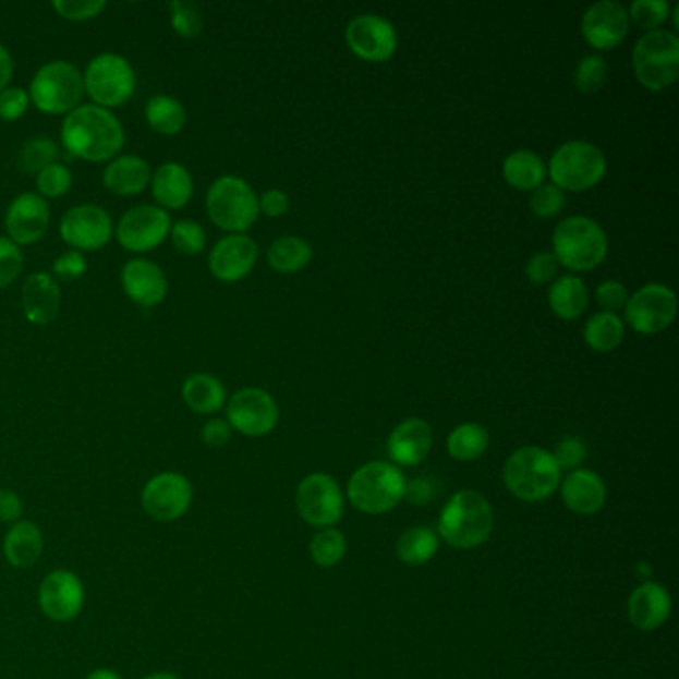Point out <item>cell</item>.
<instances>
[{"mask_svg":"<svg viewBox=\"0 0 679 679\" xmlns=\"http://www.w3.org/2000/svg\"><path fill=\"white\" fill-rule=\"evenodd\" d=\"M208 216L219 230L245 233L259 218V197L240 175H219L206 196Z\"/></svg>","mask_w":679,"mask_h":679,"instance_id":"9c48e42d","label":"cell"},{"mask_svg":"<svg viewBox=\"0 0 679 679\" xmlns=\"http://www.w3.org/2000/svg\"><path fill=\"white\" fill-rule=\"evenodd\" d=\"M553 457L560 471L562 469L575 471L586 459V445L578 437H565L556 445Z\"/></svg>","mask_w":679,"mask_h":679,"instance_id":"681fc988","label":"cell"},{"mask_svg":"<svg viewBox=\"0 0 679 679\" xmlns=\"http://www.w3.org/2000/svg\"><path fill=\"white\" fill-rule=\"evenodd\" d=\"M182 397L185 404L199 415H214L223 409L228 401V392L223 383L209 375V373H196L184 380Z\"/></svg>","mask_w":679,"mask_h":679,"instance_id":"f546056e","label":"cell"},{"mask_svg":"<svg viewBox=\"0 0 679 679\" xmlns=\"http://www.w3.org/2000/svg\"><path fill=\"white\" fill-rule=\"evenodd\" d=\"M259 247L245 233H230L221 238L209 254V271L223 283H235L250 276L257 264Z\"/></svg>","mask_w":679,"mask_h":679,"instance_id":"ffe728a7","label":"cell"},{"mask_svg":"<svg viewBox=\"0 0 679 679\" xmlns=\"http://www.w3.org/2000/svg\"><path fill=\"white\" fill-rule=\"evenodd\" d=\"M295 505L301 519L317 529H331L343 517V493L329 474L313 472L298 486Z\"/></svg>","mask_w":679,"mask_h":679,"instance_id":"4fadbf2b","label":"cell"},{"mask_svg":"<svg viewBox=\"0 0 679 679\" xmlns=\"http://www.w3.org/2000/svg\"><path fill=\"white\" fill-rule=\"evenodd\" d=\"M502 175L508 184L517 187L520 192H532L538 185L544 184L546 163L536 151L517 150L508 154L502 163Z\"/></svg>","mask_w":679,"mask_h":679,"instance_id":"1f68e13d","label":"cell"},{"mask_svg":"<svg viewBox=\"0 0 679 679\" xmlns=\"http://www.w3.org/2000/svg\"><path fill=\"white\" fill-rule=\"evenodd\" d=\"M86 679H122V678H120V676L116 674L114 669L100 668V669H94V671H90V674L86 676Z\"/></svg>","mask_w":679,"mask_h":679,"instance_id":"91938a15","label":"cell"},{"mask_svg":"<svg viewBox=\"0 0 679 679\" xmlns=\"http://www.w3.org/2000/svg\"><path fill=\"white\" fill-rule=\"evenodd\" d=\"M562 500L575 514L590 517L602 510L606 502V484L596 472L575 469L562 481Z\"/></svg>","mask_w":679,"mask_h":679,"instance_id":"4316f807","label":"cell"},{"mask_svg":"<svg viewBox=\"0 0 679 679\" xmlns=\"http://www.w3.org/2000/svg\"><path fill=\"white\" fill-rule=\"evenodd\" d=\"M24 257L21 247L9 238L0 235V289H7L23 271Z\"/></svg>","mask_w":679,"mask_h":679,"instance_id":"7dc6e473","label":"cell"},{"mask_svg":"<svg viewBox=\"0 0 679 679\" xmlns=\"http://www.w3.org/2000/svg\"><path fill=\"white\" fill-rule=\"evenodd\" d=\"M562 471L554 461L553 452L541 447L514 450L502 469L508 490L524 502H542L560 486Z\"/></svg>","mask_w":679,"mask_h":679,"instance_id":"277c9868","label":"cell"},{"mask_svg":"<svg viewBox=\"0 0 679 679\" xmlns=\"http://www.w3.org/2000/svg\"><path fill=\"white\" fill-rule=\"evenodd\" d=\"M86 267H88L86 257L76 250H70L58 255L57 262L52 265V271L62 281H74L86 274Z\"/></svg>","mask_w":679,"mask_h":679,"instance_id":"f5cc1de1","label":"cell"},{"mask_svg":"<svg viewBox=\"0 0 679 679\" xmlns=\"http://www.w3.org/2000/svg\"><path fill=\"white\" fill-rule=\"evenodd\" d=\"M626 322L635 334L656 335L666 331L678 315V298L674 289L662 283H647L633 291L626 301Z\"/></svg>","mask_w":679,"mask_h":679,"instance_id":"8fae6325","label":"cell"},{"mask_svg":"<svg viewBox=\"0 0 679 679\" xmlns=\"http://www.w3.org/2000/svg\"><path fill=\"white\" fill-rule=\"evenodd\" d=\"M433 447V428L423 419H407L392 428L387 450L395 464L415 466L426 459Z\"/></svg>","mask_w":679,"mask_h":679,"instance_id":"cb8c5ba5","label":"cell"},{"mask_svg":"<svg viewBox=\"0 0 679 679\" xmlns=\"http://www.w3.org/2000/svg\"><path fill=\"white\" fill-rule=\"evenodd\" d=\"M146 122L161 136H175L185 126V108L180 100L168 94L151 96L146 105Z\"/></svg>","mask_w":679,"mask_h":679,"instance_id":"836d02e7","label":"cell"},{"mask_svg":"<svg viewBox=\"0 0 679 679\" xmlns=\"http://www.w3.org/2000/svg\"><path fill=\"white\" fill-rule=\"evenodd\" d=\"M70 187H72V172L60 161H54L45 170L36 173V190H38V196L45 199L66 196Z\"/></svg>","mask_w":679,"mask_h":679,"instance_id":"7bdbcfd3","label":"cell"},{"mask_svg":"<svg viewBox=\"0 0 679 679\" xmlns=\"http://www.w3.org/2000/svg\"><path fill=\"white\" fill-rule=\"evenodd\" d=\"M606 168V156L596 144L570 140L554 150L546 172L562 192H586L602 182Z\"/></svg>","mask_w":679,"mask_h":679,"instance_id":"5b68a950","label":"cell"},{"mask_svg":"<svg viewBox=\"0 0 679 679\" xmlns=\"http://www.w3.org/2000/svg\"><path fill=\"white\" fill-rule=\"evenodd\" d=\"M231 426L223 419H211L202 428V440L211 449H221L230 442Z\"/></svg>","mask_w":679,"mask_h":679,"instance_id":"11a10c76","label":"cell"},{"mask_svg":"<svg viewBox=\"0 0 679 679\" xmlns=\"http://www.w3.org/2000/svg\"><path fill=\"white\" fill-rule=\"evenodd\" d=\"M628 289L622 281L616 279H606L596 288V301H598L602 312L618 313L626 307L628 301Z\"/></svg>","mask_w":679,"mask_h":679,"instance_id":"f907efd6","label":"cell"},{"mask_svg":"<svg viewBox=\"0 0 679 679\" xmlns=\"http://www.w3.org/2000/svg\"><path fill=\"white\" fill-rule=\"evenodd\" d=\"M669 11L671 7L666 0H633L628 16L630 21L650 33L662 28V24L669 19Z\"/></svg>","mask_w":679,"mask_h":679,"instance_id":"ee69618b","label":"cell"},{"mask_svg":"<svg viewBox=\"0 0 679 679\" xmlns=\"http://www.w3.org/2000/svg\"><path fill=\"white\" fill-rule=\"evenodd\" d=\"M4 226H7L9 240L16 243L19 247L40 242L50 226V209H48L47 199L33 192L14 197L7 209Z\"/></svg>","mask_w":679,"mask_h":679,"instance_id":"44dd1931","label":"cell"},{"mask_svg":"<svg viewBox=\"0 0 679 679\" xmlns=\"http://www.w3.org/2000/svg\"><path fill=\"white\" fill-rule=\"evenodd\" d=\"M60 238L76 252L102 250L114 235L112 216L102 206L81 204L70 208L60 219Z\"/></svg>","mask_w":679,"mask_h":679,"instance_id":"9a60e30c","label":"cell"},{"mask_svg":"<svg viewBox=\"0 0 679 679\" xmlns=\"http://www.w3.org/2000/svg\"><path fill=\"white\" fill-rule=\"evenodd\" d=\"M60 140L72 158L102 163L120 154L126 134L114 112L96 105H81L64 118Z\"/></svg>","mask_w":679,"mask_h":679,"instance_id":"6da1fadb","label":"cell"},{"mask_svg":"<svg viewBox=\"0 0 679 679\" xmlns=\"http://www.w3.org/2000/svg\"><path fill=\"white\" fill-rule=\"evenodd\" d=\"M623 335L626 325L618 317V313H596L584 325V341L596 353H610L618 349L623 341Z\"/></svg>","mask_w":679,"mask_h":679,"instance_id":"e575fe53","label":"cell"},{"mask_svg":"<svg viewBox=\"0 0 679 679\" xmlns=\"http://www.w3.org/2000/svg\"><path fill=\"white\" fill-rule=\"evenodd\" d=\"M144 679H180L178 676H173V674H168V671H158V674H151V676H146Z\"/></svg>","mask_w":679,"mask_h":679,"instance_id":"94428289","label":"cell"},{"mask_svg":"<svg viewBox=\"0 0 679 679\" xmlns=\"http://www.w3.org/2000/svg\"><path fill=\"white\" fill-rule=\"evenodd\" d=\"M553 250L570 271H592L608 255V235L596 219L568 216L554 228Z\"/></svg>","mask_w":679,"mask_h":679,"instance_id":"3957f363","label":"cell"},{"mask_svg":"<svg viewBox=\"0 0 679 679\" xmlns=\"http://www.w3.org/2000/svg\"><path fill=\"white\" fill-rule=\"evenodd\" d=\"M630 31V16L622 2L598 0L582 16V36L596 50H611L622 45Z\"/></svg>","mask_w":679,"mask_h":679,"instance_id":"ac0fdd59","label":"cell"},{"mask_svg":"<svg viewBox=\"0 0 679 679\" xmlns=\"http://www.w3.org/2000/svg\"><path fill=\"white\" fill-rule=\"evenodd\" d=\"M28 96L43 114H70L84 96L82 72L69 60H50L36 70Z\"/></svg>","mask_w":679,"mask_h":679,"instance_id":"ba28073f","label":"cell"},{"mask_svg":"<svg viewBox=\"0 0 679 679\" xmlns=\"http://www.w3.org/2000/svg\"><path fill=\"white\" fill-rule=\"evenodd\" d=\"M632 66L647 90L668 88L679 76V36L666 28L644 33L633 47Z\"/></svg>","mask_w":679,"mask_h":679,"instance_id":"52a82bcc","label":"cell"},{"mask_svg":"<svg viewBox=\"0 0 679 679\" xmlns=\"http://www.w3.org/2000/svg\"><path fill=\"white\" fill-rule=\"evenodd\" d=\"M495 526L493 507L481 493L461 490L449 498L438 519V534L457 550H471L488 541Z\"/></svg>","mask_w":679,"mask_h":679,"instance_id":"7a4b0ae2","label":"cell"},{"mask_svg":"<svg viewBox=\"0 0 679 679\" xmlns=\"http://www.w3.org/2000/svg\"><path fill=\"white\" fill-rule=\"evenodd\" d=\"M671 598L668 590L656 582H644L628 599V618L642 632H654L668 622Z\"/></svg>","mask_w":679,"mask_h":679,"instance_id":"d4e9b609","label":"cell"},{"mask_svg":"<svg viewBox=\"0 0 679 679\" xmlns=\"http://www.w3.org/2000/svg\"><path fill=\"white\" fill-rule=\"evenodd\" d=\"M345 43L361 60L385 62L397 50V31L383 16L361 14L347 24Z\"/></svg>","mask_w":679,"mask_h":679,"instance_id":"e0dca14e","label":"cell"},{"mask_svg":"<svg viewBox=\"0 0 679 679\" xmlns=\"http://www.w3.org/2000/svg\"><path fill=\"white\" fill-rule=\"evenodd\" d=\"M170 230H172V219L166 209L142 204L136 208L128 209L118 221L114 231L116 240L124 250L132 254H146L166 242Z\"/></svg>","mask_w":679,"mask_h":679,"instance_id":"7c38bea8","label":"cell"},{"mask_svg":"<svg viewBox=\"0 0 679 679\" xmlns=\"http://www.w3.org/2000/svg\"><path fill=\"white\" fill-rule=\"evenodd\" d=\"M565 192L550 182L532 190L530 194V211L536 218L550 219L558 216L565 208Z\"/></svg>","mask_w":679,"mask_h":679,"instance_id":"f6af8a7d","label":"cell"},{"mask_svg":"<svg viewBox=\"0 0 679 679\" xmlns=\"http://www.w3.org/2000/svg\"><path fill=\"white\" fill-rule=\"evenodd\" d=\"M108 2L106 0H54L52 9L66 21L82 23L93 21L105 12Z\"/></svg>","mask_w":679,"mask_h":679,"instance_id":"bcb514c9","label":"cell"},{"mask_svg":"<svg viewBox=\"0 0 679 679\" xmlns=\"http://www.w3.org/2000/svg\"><path fill=\"white\" fill-rule=\"evenodd\" d=\"M194 486L180 472H160L151 476L142 490V508L150 519L173 522L190 510Z\"/></svg>","mask_w":679,"mask_h":679,"instance_id":"2e32d148","label":"cell"},{"mask_svg":"<svg viewBox=\"0 0 679 679\" xmlns=\"http://www.w3.org/2000/svg\"><path fill=\"white\" fill-rule=\"evenodd\" d=\"M558 269L560 264L556 262L553 252H541V254H534L526 264V276H529L532 283L536 286H546L550 283L554 277L558 276Z\"/></svg>","mask_w":679,"mask_h":679,"instance_id":"816d5d0a","label":"cell"},{"mask_svg":"<svg viewBox=\"0 0 679 679\" xmlns=\"http://www.w3.org/2000/svg\"><path fill=\"white\" fill-rule=\"evenodd\" d=\"M548 305L560 319L574 322L586 312V283L578 276L558 277L548 289Z\"/></svg>","mask_w":679,"mask_h":679,"instance_id":"4dcf8cb0","label":"cell"},{"mask_svg":"<svg viewBox=\"0 0 679 679\" xmlns=\"http://www.w3.org/2000/svg\"><path fill=\"white\" fill-rule=\"evenodd\" d=\"M313 259V247L300 235H283L267 250V262L277 274H298Z\"/></svg>","mask_w":679,"mask_h":679,"instance_id":"d6a6232c","label":"cell"},{"mask_svg":"<svg viewBox=\"0 0 679 679\" xmlns=\"http://www.w3.org/2000/svg\"><path fill=\"white\" fill-rule=\"evenodd\" d=\"M151 196L158 202V208L182 209L194 196V178L190 170L178 161L161 163L151 173Z\"/></svg>","mask_w":679,"mask_h":679,"instance_id":"484cf974","label":"cell"},{"mask_svg":"<svg viewBox=\"0 0 679 679\" xmlns=\"http://www.w3.org/2000/svg\"><path fill=\"white\" fill-rule=\"evenodd\" d=\"M43 548H45L43 532L35 522H28V520L14 522L2 542L4 558L14 568L35 566L38 558L43 556Z\"/></svg>","mask_w":679,"mask_h":679,"instance_id":"f1b7e54d","label":"cell"},{"mask_svg":"<svg viewBox=\"0 0 679 679\" xmlns=\"http://www.w3.org/2000/svg\"><path fill=\"white\" fill-rule=\"evenodd\" d=\"M40 608L54 622H70L84 606V584L70 570H54L45 575L38 590Z\"/></svg>","mask_w":679,"mask_h":679,"instance_id":"d6986e66","label":"cell"},{"mask_svg":"<svg viewBox=\"0 0 679 679\" xmlns=\"http://www.w3.org/2000/svg\"><path fill=\"white\" fill-rule=\"evenodd\" d=\"M347 553L345 536L335 529H323L310 542L313 562L322 568H331L343 560Z\"/></svg>","mask_w":679,"mask_h":679,"instance_id":"74e56055","label":"cell"},{"mask_svg":"<svg viewBox=\"0 0 679 679\" xmlns=\"http://www.w3.org/2000/svg\"><path fill=\"white\" fill-rule=\"evenodd\" d=\"M60 300H62L60 286L50 274L38 271L24 279L21 301H23L24 317L28 319V323L50 325L60 312Z\"/></svg>","mask_w":679,"mask_h":679,"instance_id":"603a6c76","label":"cell"},{"mask_svg":"<svg viewBox=\"0 0 679 679\" xmlns=\"http://www.w3.org/2000/svg\"><path fill=\"white\" fill-rule=\"evenodd\" d=\"M608 82V62L599 54H587L582 58L574 70L575 88L582 94L599 93Z\"/></svg>","mask_w":679,"mask_h":679,"instance_id":"ab89813d","label":"cell"},{"mask_svg":"<svg viewBox=\"0 0 679 679\" xmlns=\"http://www.w3.org/2000/svg\"><path fill=\"white\" fill-rule=\"evenodd\" d=\"M12 72H14V62H12L11 52L4 45H0V93L4 88H9L12 81Z\"/></svg>","mask_w":679,"mask_h":679,"instance_id":"680465c9","label":"cell"},{"mask_svg":"<svg viewBox=\"0 0 679 679\" xmlns=\"http://www.w3.org/2000/svg\"><path fill=\"white\" fill-rule=\"evenodd\" d=\"M170 240H172L173 250H178L180 254L197 255L206 250L208 235L197 221L184 218L172 223Z\"/></svg>","mask_w":679,"mask_h":679,"instance_id":"b9f144b4","label":"cell"},{"mask_svg":"<svg viewBox=\"0 0 679 679\" xmlns=\"http://www.w3.org/2000/svg\"><path fill=\"white\" fill-rule=\"evenodd\" d=\"M437 496V483L428 476H419L404 484V496L411 505L415 507H425L433 498Z\"/></svg>","mask_w":679,"mask_h":679,"instance_id":"db71d44e","label":"cell"},{"mask_svg":"<svg viewBox=\"0 0 679 679\" xmlns=\"http://www.w3.org/2000/svg\"><path fill=\"white\" fill-rule=\"evenodd\" d=\"M438 550V534L426 526L404 530L397 541V556L407 566L426 565Z\"/></svg>","mask_w":679,"mask_h":679,"instance_id":"d590c367","label":"cell"},{"mask_svg":"<svg viewBox=\"0 0 679 679\" xmlns=\"http://www.w3.org/2000/svg\"><path fill=\"white\" fill-rule=\"evenodd\" d=\"M226 415L231 431L245 437H265L277 426L279 409L276 399L257 387H245L228 399Z\"/></svg>","mask_w":679,"mask_h":679,"instance_id":"5bb4252c","label":"cell"},{"mask_svg":"<svg viewBox=\"0 0 679 679\" xmlns=\"http://www.w3.org/2000/svg\"><path fill=\"white\" fill-rule=\"evenodd\" d=\"M404 484L403 472L391 462H367L353 472L347 496L365 514H385L403 500Z\"/></svg>","mask_w":679,"mask_h":679,"instance_id":"8992f818","label":"cell"},{"mask_svg":"<svg viewBox=\"0 0 679 679\" xmlns=\"http://www.w3.org/2000/svg\"><path fill=\"white\" fill-rule=\"evenodd\" d=\"M31 106V96L23 88L9 86L0 93V120L2 122H14L26 114Z\"/></svg>","mask_w":679,"mask_h":679,"instance_id":"c3c4849f","label":"cell"},{"mask_svg":"<svg viewBox=\"0 0 679 679\" xmlns=\"http://www.w3.org/2000/svg\"><path fill=\"white\" fill-rule=\"evenodd\" d=\"M488 431L476 423H462L450 431L447 449L454 461H476L488 449Z\"/></svg>","mask_w":679,"mask_h":679,"instance_id":"8d00e7d4","label":"cell"},{"mask_svg":"<svg viewBox=\"0 0 679 679\" xmlns=\"http://www.w3.org/2000/svg\"><path fill=\"white\" fill-rule=\"evenodd\" d=\"M82 78L84 94L90 96L93 105L106 110L126 105L136 93V72L128 58L114 52H102L94 57Z\"/></svg>","mask_w":679,"mask_h":679,"instance_id":"30bf717a","label":"cell"},{"mask_svg":"<svg viewBox=\"0 0 679 679\" xmlns=\"http://www.w3.org/2000/svg\"><path fill=\"white\" fill-rule=\"evenodd\" d=\"M150 180L148 161L136 154L116 156L114 160L108 161L102 173V184L116 196H138L150 185Z\"/></svg>","mask_w":679,"mask_h":679,"instance_id":"83f0119b","label":"cell"},{"mask_svg":"<svg viewBox=\"0 0 679 679\" xmlns=\"http://www.w3.org/2000/svg\"><path fill=\"white\" fill-rule=\"evenodd\" d=\"M23 517V502L12 490L0 488V520L2 522H19Z\"/></svg>","mask_w":679,"mask_h":679,"instance_id":"6f0895ef","label":"cell"},{"mask_svg":"<svg viewBox=\"0 0 679 679\" xmlns=\"http://www.w3.org/2000/svg\"><path fill=\"white\" fill-rule=\"evenodd\" d=\"M122 289L130 301L140 307H156L168 295V277L151 259L136 257L122 267Z\"/></svg>","mask_w":679,"mask_h":679,"instance_id":"7402d4cb","label":"cell"},{"mask_svg":"<svg viewBox=\"0 0 679 679\" xmlns=\"http://www.w3.org/2000/svg\"><path fill=\"white\" fill-rule=\"evenodd\" d=\"M289 197L281 190H267L259 197V214H265L267 218H279L288 214Z\"/></svg>","mask_w":679,"mask_h":679,"instance_id":"9f6ffc18","label":"cell"},{"mask_svg":"<svg viewBox=\"0 0 679 679\" xmlns=\"http://www.w3.org/2000/svg\"><path fill=\"white\" fill-rule=\"evenodd\" d=\"M58 156H60V151H58L54 140L45 138V136L28 140V142H24L23 148L19 151V168L24 173L36 175L50 163H54Z\"/></svg>","mask_w":679,"mask_h":679,"instance_id":"f35d334b","label":"cell"},{"mask_svg":"<svg viewBox=\"0 0 679 679\" xmlns=\"http://www.w3.org/2000/svg\"><path fill=\"white\" fill-rule=\"evenodd\" d=\"M170 9V23L173 33L182 38H196L204 31V14L196 2L190 0H172L168 4Z\"/></svg>","mask_w":679,"mask_h":679,"instance_id":"60d3db41","label":"cell"}]
</instances>
